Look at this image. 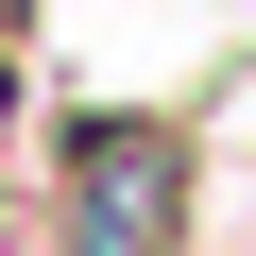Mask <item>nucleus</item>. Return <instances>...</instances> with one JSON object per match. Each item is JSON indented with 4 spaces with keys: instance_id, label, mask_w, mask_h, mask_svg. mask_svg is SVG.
Masks as SVG:
<instances>
[{
    "instance_id": "1",
    "label": "nucleus",
    "mask_w": 256,
    "mask_h": 256,
    "mask_svg": "<svg viewBox=\"0 0 256 256\" xmlns=\"http://www.w3.org/2000/svg\"><path fill=\"white\" fill-rule=\"evenodd\" d=\"M188 222V137L171 120H68L52 154V256H171Z\"/></svg>"
}]
</instances>
